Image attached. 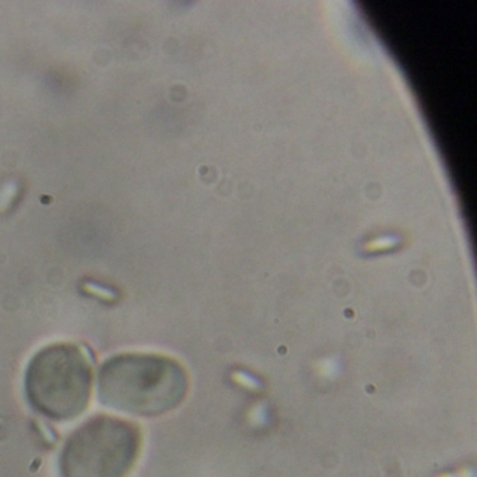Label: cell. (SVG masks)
<instances>
[{
  "instance_id": "obj_1",
  "label": "cell",
  "mask_w": 477,
  "mask_h": 477,
  "mask_svg": "<svg viewBox=\"0 0 477 477\" xmlns=\"http://www.w3.org/2000/svg\"><path fill=\"white\" fill-rule=\"evenodd\" d=\"M188 389L185 367L164 354H115L98 372L100 404L129 416H163L185 401Z\"/></svg>"
},
{
  "instance_id": "obj_2",
  "label": "cell",
  "mask_w": 477,
  "mask_h": 477,
  "mask_svg": "<svg viewBox=\"0 0 477 477\" xmlns=\"http://www.w3.org/2000/svg\"><path fill=\"white\" fill-rule=\"evenodd\" d=\"M24 394L40 416L52 422L80 417L93 394V367L83 350L71 343L40 349L24 372Z\"/></svg>"
},
{
  "instance_id": "obj_3",
  "label": "cell",
  "mask_w": 477,
  "mask_h": 477,
  "mask_svg": "<svg viewBox=\"0 0 477 477\" xmlns=\"http://www.w3.org/2000/svg\"><path fill=\"white\" fill-rule=\"evenodd\" d=\"M143 435L129 420L97 415L66 440L58 460L60 477H128L140 455Z\"/></svg>"
}]
</instances>
